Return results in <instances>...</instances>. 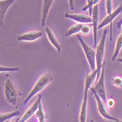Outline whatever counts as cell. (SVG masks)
<instances>
[{
	"mask_svg": "<svg viewBox=\"0 0 122 122\" xmlns=\"http://www.w3.org/2000/svg\"><path fill=\"white\" fill-rule=\"evenodd\" d=\"M35 116L39 119V122H46V115L45 111H44V110H43V107H42V105L41 102L39 104L38 110H37Z\"/></svg>",
	"mask_w": 122,
	"mask_h": 122,
	"instance_id": "obj_18",
	"label": "cell"
},
{
	"mask_svg": "<svg viewBox=\"0 0 122 122\" xmlns=\"http://www.w3.org/2000/svg\"><path fill=\"white\" fill-rule=\"evenodd\" d=\"M113 83L114 84L115 86L118 87H122V79L119 76H116L115 78L113 79Z\"/></svg>",
	"mask_w": 122,
	"mask_h": 122,
	"instance_id": "obj_25",
	"label": "cell"
},
{
	"mask_svg": "<svg viewBox=\"0 0 122 122\" xmlns=\"http://www.w3.org/2000/svg\"><path fill=\"white\" fill-rule=\"evenodd\" d=\"M90 90L92 91V92L93 93L95 99H96V100H97V109H98V111L99 113H100V115L106 120H113V121H118V119L113 117L110 116L108 112H107V108L105 107V104L104 103V102L101 99V98L99 96V95L93 90L92 89V88H90Z\"/></svg>",
	"mask_w": 122,
	"mask_h": 122,
	"instance_id": "obj_6",
	"label": "cell"
},
{
	"mask_svg": "<svg viewBox=\"0 0 122 122\" xmlns=\"http://www.w3.org/2000/svg\"><path fill=\"white\" fill-rule=\"evenodd\" d=\"M121 48H122V32L120 34V35L117 38V40H116L115 52H114V54H113V56L112 58L113 61H114L116 59L117 56H118L119 52H120V50L121 49Z\"/></svg>",
	"mask_w": 122,
	"mask_h": 122,
	"instance_id": "obj_17",
	"label": "cell"
},
{
	"mask_svg": "<svg viewBox=\"0 0 122 122\" xmlns=\"http://www.w3.org/2000/svg\"><path fill=\"white\" fill-rule=\"evenodd\" d=\"M46 32L47 36H48L50 42L52 43V45L54 46V47L56 49L58 52H61V46H60V44H59L56 35H54V33L52 32V30L49 27L46 28Z\"/></svg>",
	"mask_w": 122,
	"mask_h": 122,
	"instance_id": "obj_15",
	"label": "cell"
},
{
	"mask_svg": "<svg viewBox=\"0 0 122 122\" xmlns=\"http://www.w3.org/2000/svg\"><path fill=\"white\" fill-rule=\"evenodd\" d=\"M41 98H42V96L40 94L37 99L35 101V102H34V104H33L31 106H30L27 110L24 113L23 117H22L19 122H25L26 121H27L29 118H30L33 115H34L36 112L37 110H38V106H39V104L40 102H41Z\"/></svg>",
	"mask_w": 122,
	"mask_h": 122,
	"instance_id": "obj_8",
	"label": "cell"
},
{
	"mask_svg": "<svg viewBox=\"0 0 122 122\" xmlns=\"http://www.w3.org/2000/svg\"><path fill=\"white\" fill-rule=\"evenodd\" d=\"M5 95L9 104H10L13 106L16 105V104L18 103V93L13 81L10 78H7L5 82Z\"/></svg>",
	"mask_w": 122,
	"mask_h": 122,
	"instance_id": "obj_3",
	"label": "cell"
},
{
	"mask_svg": "<svg viewBox=\"0 0 122 122\" xmlns=\"http://www.w3.org/2000/svg\"><path fill=\"white\" fill-rule=\"evenodd\" d=\"M42 36V32L40 31H31L18 37L19 41H34Z\"/></svg>",
	"mask_w": 122,
	"mask_h": 122,
	"instance_id": "obj_10",
	"label": "cell"
},
{
	"mask_svg": "<svg viewBox=\"0 0 122 122\" xmlns=\"http://www.w3.org/2000/svg\"><path fill=\"white\" fill-rule=\"evenodd\" d=\"M19 121H20V119H16V120L14 121L13 122H19Z\"/></svg>",
	"mask_w": 122,
	"mask_h": 122,
	"instance_id": "obj_31",
	"label": "cell"
},
{
	"mask_svg": "<svg viewBox=\"0 0 122 122\" xmlns=\"http://www.w3.org/2000/svg\"><path fill=\"white\" fill-rule=\"evenodd\" d=\"M16 0H1L0 1V20H1V27H3L4 17L6 14L7 9Z\"/></svg>",
	"mask_w": 122,
	"mask_h": 122,
	"instance_id": "obj_12",
	"label": "cell"
},
{
	"mask_svg": "<svg viewBox=\"0 0 122 122\" xmlns=\"http://www.w3.org/2000/svg\"><path fill=\"white\" fill-rule=\"evenodd\" d=\"M94 0H87V5L82 8L83 11H86L87 10H89V15L92 16V11H93V7H94V3H93Z\"/></svg>",
	"mask_w": 122,
	"mask_h": 122,
	"instance_id": "obj_21",
	"label": "cell"
},
{
	"mask_svg": "<svg viewBox=\"0 0 122 122\" xmlns=\"http://www.w3.org/2000/svg\"><path fill=\"white\" fill-rule=\"evenodd\" d=\"M91 122H94V121L93 120H91Z\"/></svg>",
	"mask_w": 122,
	"mask_h": 122,
	"instance_id": "obj_33",
	"label": "cell"
},
{
	"mask_svg": "<svg viewBox=\"0 0 122 122\" xmlns=\"http://www.w3.org/2000/svg\"><path fill=\"white\" fill-rule=\"evenodd\" d=\"M114 105H115V101H114V99L113 98H110L107 101V104L106 105L107 106L108 108L110 109H112L113 107H114Z\"/></svg>",
	"mask_w": 122,
	"mask_h": 122,
	"instance_id": "obj_26",
	"label": "cell"
},
{
	"mask_svg": "<svg viewBox=\"0 0 122 122\" xmlns=\"http://www.w3.org/2000/svg\"><path fill=\"white\" fill-rule=\"evenodd\" d=\"M87 96H88V90L84 91L83 95V100L82 102L80 116H79V121L80 122H86V116H87Z\"/></svg>",
	"mask_w": 122,
	"mask_h": 122,
	"instance_id": "obj_13",
	"label": "cell"
},
{
	"mask_svg": "<svg viewBox=\"0 0 122 122\" xmlns=\"http://www.w3.org/2000/svg\"><path fill=\"white\" fill-rule=\"evenodd\" d=\"M83 24H76L75 25H73L68 31L66 33V37H70L72 35H74V34H77V33H78L79 32L81 31V29L83 27Z\"/></svg>",
	"mask_w": 122,
	"mask_h": 122,
	"instance_id": "obj_19",
	"label": "cell"
},
{
	"mask_svg": "<svg viewBox=\"0 0 122 122\" xmlns=\"http://www.w3.org/2000/svg\"><path fill=\"white\" fill-rule=\"evenodd\" d=\"M115 122H122V120H118V121H116Z\"/></svg>",
	"mask_w": 122,
	"mask_h": 122,
	"instance_id": "obj_32",
	"label": "cell"
},
{
	"mask_svg": "<svg viewBox=\"0 0 122 122\" xmlns=\"http://www.w3.org/2000/svg\"><path fill=\"white\" fill-rule=\"evenodd\" d=\"M77 38H78L81 45L85 52L87 60H88V63H89V65L91 67V70H92V71H93L97 68V66H96V52H95V51L92 49L87 45L86 42L83 41V39L79 35H77Z\"/></svg>",
	"mask_w": 122,
	"mask_h": 122,
	"instance_id": "obj_5",
	"label": "cell"
},
{
	"mask_svg": "<svg viewBox=\"0 0 122 122\" xmlns=\"http://www.w3.org/2000/svg\"><path fill=\"white\" fill-rule=\"evenodd\" d=\"M92 24H85V25L83 24L81 32L85 35H89L92 32Z\"/></svg>",
	"mask_w": 122,
	"mask_h": 122,
	"instance_id": "obj_22",
	"label": "cell"
},
{
	"mask_svg": "<svg viewBox=\"0 0 122 122\" xmlns=\"http://www.w3.org/2000/svg\"><path fill=\"white\" fill-rule=\"evenodd\" d=\"M121 27H122V17H121V20L118 22V24H117V28L118 29H120L121 28Z\"/></svg>",
	"mask_w": 122,
	"mask_h": 122,
	"instance_id": "obj_28",
	"label": "cell"
},
{
	"mask_svg": "<svg viewBox=\"0 0 122 122\" xmlns=\"http://www.w3.org/2000/svg\"><path fill=\"white\" fill-rule=\"evenodd\" d=\"M53 80V76L49 74H42L40 78L37 80L36 83L35 84L34 87H33L32 90L31 91L30 93L27 96V98L25 99L24 102V105H26L28 102L35 95L40 93L41 91H42L51 81Z\"/></svg>",
	"mask_w": 122,
	"mask_h": 122,
	"instance_id": "obj_1",
	"label": "cell"
},
{
	"mask_svg": "<svg viewBox=\"0 0 122 122\" xmlns=\"http://www.w3.org/2000/svg\"><path fill=\"white\" fill-rule=\"evenodd\" d=\"M99 1H100V0H94V1H93V3H94V5H97V4H98Z\"/></svg>",
	"mask_w": 122,
	"mask_h": 122,
	"instance_id": "obj_29",
	"label": "cell"
},
{
	"mask_svg": "<svg viewBox=\"0 0 122 122\" xmlns=\"http://www.w3.org/2000/svg\"><path fill=\"white\" fill-rule=\"evenodd\" d=\"M19 114L20 113L18 110L13 113H2L1 116H0V122H4L7 120H10L11 118L15 116H18Z\"/></svg>",
	"mask_w": 122,
	"mask_h": 122,
	"instance_id": "obj_20",
	"label": "cell"
},
{
	"mask_svg": "<svg viewBox=\"0 0 122 122\" xmlns=\"http://www.w3.org/2000/svg\"></svg>",
	"mask_w": 122,
	"mask_h": 122,
	"instance_id": "obj_34",
	"label": "cell"
},
{
	"mask_svg": "<svg viewBox=\"0 0 122 122\" xmlns=\"http://www.w3.org/2000/svg\"><path fill=\"white\" fill-rule=\"evenodd\" d=\"M92 27L94 32V47L97 46V29H98V19H99V5H94L92 11Z\"/></svg>",
	"mask_w": 122,
	"mask_h": 122,
	"instance_id": "obj_7",
	"label": "cell"
},
{
	"mask_svg": "<svg viewBox=\"0 0 122 122\" xmlns=\"http://www.w3.org/2000/svg\"><path fill=\"white\" fill-rule=\"evenodd\" d=\"M69 4H70V7L72 10H74V2L73 0H69Z\"/></svg>",
	"mask_w": 122,
	"mask_h": 122,
	"instance_id": "obj_27",
	"label": "cell"
},
{
	"mask_svg": "<svg viewBox=\"0 0 122 122\" xmlns=\"http://www.w3.org/2000/svg\"><path fill=\"white\" fill-rule=\"evenodd\" d=\"M53 0H43L42 5V27H44L46 24V18L49 12V10L53 4Z\"/></svg>",
	"mask_w": 122,
	"mask_h": 122,
	"instance_id": "obj_14",
	"label": "cell"
},
{
	"mask_svg": "<svg viewBox=\"0 0 122 122\" xmlns=\"http://www.w3.org/2000/svg\"><path fill=\"white\" fill-rule=\"evenodd\" d=\"M19 71V69L17 67L14 68H10V67H4V66H0V71L5 72V71H9V72H13V71Z\"/></svg>",
	"mask_w": 122,
	"mask_h": 122,
	"instance_id": "obj_23",
	"label": "cell"
},
{
	"mask_svg": "<svg viewBox=\"0 0 122 122\" xmlns=\"http://www.w3.org/2000/svg\"><path fill=\"white\" fill-rule=\"evenodd\" d=\"M122 11V2L120 5V6L115 10L113 12H112V13H110L109 15H107L100 23V24L98 25V29H102V27H104L105 26H107L108 24H112L113 20Z\"/></svg>",
	"mask_w": 122,
	"mask_h": 122,
	"instance_id": "obj_11",
	"label": "cell"
},
{
	"mask_svg": "<svg viewBox=\"0 0 122 122\" xmlns=\"http://www.w3.org/2000/svg\"><path fill=\"white\" fill-rule=\"evenodd\" d=\"M118 61L119 63H122V58H118Z\"/></svg>",
	"mask_w": 122,
	"mask_h": 122,
	"instance_id": "obj_30",
	"label": "cell"
},
{
	"mask_svg": "<svg viewBox=\"0 0 122 122\" xmlns=\"http://www.w3.org/2000/svg\"><path fill=\"white\" fill-rule=\"evenodd\" d=\"M112 10H113L112 0H106V10L108 15L112 13Z\"/></svg>",
	"mask_w": 122,
	"mask_h": 122,
	"instance_id": "obj_24",
	"label": "cell"
},
{
	"mask_svg": "<svg viewBox=\"0 0 122 122\" xmlns=\"http://www.w3.org/2000/svg\"><path fill=\"white\" fill-rule=\"evenodd\" d=\"M105 63H103L102 66V71L101 75L94 87H90L93 89L98 95L101 98L104 103L107 104V97H106V92H105Z\"/></svg>",
	"mask_w": 122,
	"mask_h": 122,
	"instance_id": "obj_4",
	"label": "cell"
},
{
	"mask_svg": "<svg viewBox=\"0 0 122 122\" xmlns=\"http://www.w3.org/2000/svg\"><path fill=\"white\" fill-rule=\"evenodd\" d=\"M106 34H107V29H105L103 32V34L101 38V41L99 42V45L96 48V69L97 70V77L99 78L101 75V71H102V66L103 64V59L105 55V38H106Z\"/></svg>",
	"mask_w": 122,
	"mask_h": 122,
	"instance_id": "obj_2",
	"label": "cell"
},
{
	"mask_svg": "<svg viewBox=\"0 0 122 122\" xmlns=\"http://www.w3.org/2000/svg\"><path fill=\"white\" fill-rule=\"evenodd\" d=\"M65 18H68L81 24H91L92 23V18L85 14H69L66 13Z\"/></svg>",
	"mask_w": 122,
	"mask_h": 122,
	"instance_id": "obj_9",
	"label": "cell"
},
{
	"mask_svg": "<svg viewBox=\"0 0 122 122\" xmlns=\"http://www.w3.org/2000/svg\"><path fill=\"white\" fill-rule=\"evenodd\" d=\"M97 70L95 69L94 71H92V73L88 74L85 79V90H89L92 85H93L94 82L95 81L97 77Z\"/></svg>",
	"mask_w": 122,
	"mask_h": 122,
	"instance_id": "obj_16",
	"label": "cell"
}]
</instances>
